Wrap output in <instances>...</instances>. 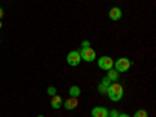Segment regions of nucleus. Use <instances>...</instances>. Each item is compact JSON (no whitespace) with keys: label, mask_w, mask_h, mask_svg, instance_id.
I'll list each match as a JSON object with an SVG mask.
<instances>
[{"label":"nucleus","mask_w":156,"mask_h":117,"mask_svg":"<svg viewBox=\"0 0 156 117\" xmlns=\"http://www.w3.org/2000/svg\"><path fill=\"white\" fill-rule=\"evenodd\" d=\"M37 117H44V115H37Z\"/></svg>","instance_id":"obj_20"},{"label":"nucleus","mask_w":156,"mask_h":117,"mask_svg":"<svg viewBox=\"0 0 156 117\" xmlns=\"http://www.w3.org/2000/svg\"><path fill=\"white\" fill-rule=\"evenodd\" d=\"M50 105H51V108H55V109H59L61 106H62V98L59 97V95H53L51 97V101H50Z\"/></svg>","instance_id":"obj_10"},{"label":"nucleus","mask_w":156,"mask_h":117,"mask_svg":"<svg viewBox=\"0 0 156 117\" xmlns=\"http://www.w3.org/2000/svg\"><path fill=\"white\" fill-rule=\"evenodd\" d=\"M108 114H109V109H106L105 106H95L90 111L92 117H108Z\"/></svg>","instance_id":"obj_6"},{"label":"nucleus","mask_w":156,"mask_h":117,"mask_svg":"<svg viewBox=\"0 0 156 117\" xmlns=\"http://www.w3.org/2000/svg\"><path fill=\"white\" fill-rule=\"evenodd\" d=\"M117 72H126L129 67H131V61H129L128 58H125V56H122V58H119L117 61H114V66H112Z\"/></svg>","instance_id":"obj_2"},{"label":"nucleus","mask_w":156,"mask_h":117,"mask_svg":"<svg viewBox=\"0 0 156 117\" xmlns=\"http://www.w3.org/2000/svg\"><path fill=\"white\" fill-rule=\"evenodd\" d=\"M3 17V9H2V6H0V19Z\"/></svg>","instance_id":"obj_17"},{"label":"nucleus","mask_w":156,"mask_h":117,"mask_svg":"<svg viewBox=\"0 0 156 117\" xmlns=\"http://www.w3.org/2000/svg\"><path fill=\"white\" fill-rule=\"evenodd\" d=\"M119 75H120V73L117 72L115 69H109V70H108V75H106V76L109 78L111 81H117V80H119Z\"/></svg>","instance_id":"obj_11"},{"label":"nucleus","mask_w":156,"mask_h":117,"mask_svg":"<svg viewBox=\"0 0 156 117\" xmlns=\"http://www.w3.org/2000/svg\"><path fill=\"white\" fill-rule=\"evenodd\" d=\"M80 94H81L80 87L78 86H70V89H69V95L70 97H80Z\"/></svg>","instance_id":"obj_12"},{"label":"nucleus","mask_w":156,"mask_h":117,"mask_svg":"<svg viewBox=\"0 0 156 117\" xmlns=\"http://www.w3.org/2000/svg\"><path fill=\"white\" fill-rule=\"evenodd\" d=\"M119 115V112H117L115 109H112V111H109V114H108V117H117Z\"/></svg>","instance_id":"obj_15"},{"label":"nucleus","mask_w":156,"mask_h":117,"mask_svg":"<svg viewBox=\"0 0 156 117\" xmlns=\"http://www.w3.org/2000/svg\"><path fill=\"white\" fill-rule=\"evenodd\" d=\"M117 117H129V115H128V114H119Z\"/></svg>","instance_id":"obj_18"},{"label":"nucleus","mask_w":156,"mask_h":117,"mask_svg":"<svg viewBox=\"0 0 156 117\" xmlns=\"http://www.w3.org/2000/svg\"><path fill=\"white\" fill-rule=\"evenodd\" d=\"M80 56H81V59H84L86 62H90V61H94V59H95L97 55H95V50H94V48L86 47V48H81Z\"/></svg>","instance_id":"obj_4"},{"label":"nucleus","mask_w":156,"mask_h":117,"mask_svg":"<svg viewBox=\"0 0 156 117\" xmlns=\"http://www.w3.org/2000/svg\"><path fill=\"white\" fill-rule=\"evenodd\" d=\"M67 64L69 66H72V67H75V66H78V64L81 62V56H80V51L78 50H72V51H69L67 53Z\"/></svg>","instance_id":"obj_3"},{"label":"nucleus","mask_w":156,"mask_h":117,"mask_svg":"<svg viewBox=\"0 0 156 117\" xmlns=\"http://www.w3.org/2000/svg\"><path fill=\"white\" fill-rule=\"evenodd\" d=\"M86 47H89V41H83L81 42V48H86Z\"/></svg>","instance_id":"obj_16"},{"label":"nucleus","mask_w":156,"mask_h":117,"mask_svg":"<svg viewBox=\"0 0 156 117\" xmlns=\"http://www.w3.org/2000/svg\"><path fill=\"white\" fill-rule=\"evenodd\" d=\"M109 84H111V80H109L108 76H105V78L101 80V83L98 84V92H100V94H106V90H108Z\"/></svg>","instance_id":"obj_7"},{"label":"nucleus","mask_w":156,"mask_h":117,"mask_svg":"<svg viewBox=\"0 0 156 117\" xmlns=\"http://www.w3.org/2000/svg\"><path fill=\"white\" fill-rule=\"evenodd\" d=\"M62 105H64V108H66V109H75L78 106V97H70L69 100L64 101Z\"/></svg>","instance_id":"obj_8"},{"label":"nucleus","mask_w":156,"mask_h":117,"mask_svg":"<svg viewBox=\"0 0 156 117\" xmlns=\"http://www.w3.org/2000/svg\"><path fill=\"white\" fill-rule=\"evenodd\" d=\"M106 94L109 95V100H111V101H119V100H122V97H123V87H122L120 83L114 81V84H109Z\"/></svg>","instance_id":"obj_1"},{"label":"nucleus","mask_w":156,"mask_h":117,"mask_svg":"<svg viewBox=\"0 0 156 117\" xmlns=\"http://www.w3.org/2000/svg\"><path fill=\"white\" fill-rule=\"evenodd\" d=\"M109 19H112V20L122 19V9L119 6H114L112 9H109Z\"/></svg>","instance_id":"obj_9"},{"label":"nucleus","mask_w":156,"mask_h":117,"mask_svg":"<svg viewBox=\"0 0 156 117\" xmlns=\"http://www.w3.org/2000/svg\"><path fill=\"white\" fill-rule=\"evenodd\" d=\"M98 67L101 69V70H109V69H112V66H114V61H112V58H109V56H101V58H98Z\"/></svg>","instance_id":"obj_5"},{"label":"nucleus","mask_w":156,"mask_h":117,"mask_svg":"<svg viewBox=\"0 0 156 117\" xmlns=\"http://www.w3.org/2000/svg\"><path fill=\"white\" fill-rule=\"evenodd\" d=\"M134 117H148V112L145 109H139L134 112Z\"/></svg>","instance_id":"obj_13"},{"label":"nucleus","mask_w":156,"mask_h":117,"mask_svg":"<svg viewBox=\"0 0 156 117\" xmlns=\"http://www.w3.org/2000/svg\"><path fill=\"white\" fill-rule=\"evenodd\" d=\"M0 28H2V22H0Z\"/></svg>","instance_id":"obj_19"},{"label":"nucleus","mask_w":156,"mask_h":117,"mask_svg":"<svg viewBox=\"0 0 156 117\" xmlns=\"http://www.w3.org/2000/svg\"><path fill=\"white\" fill-rule=\"evenodd\" d=\"M47 94L53 97V95L56 94V87H55V86H50V87H47Z\"/></svg>","instance_id":"obj_14"}]
</instances>
